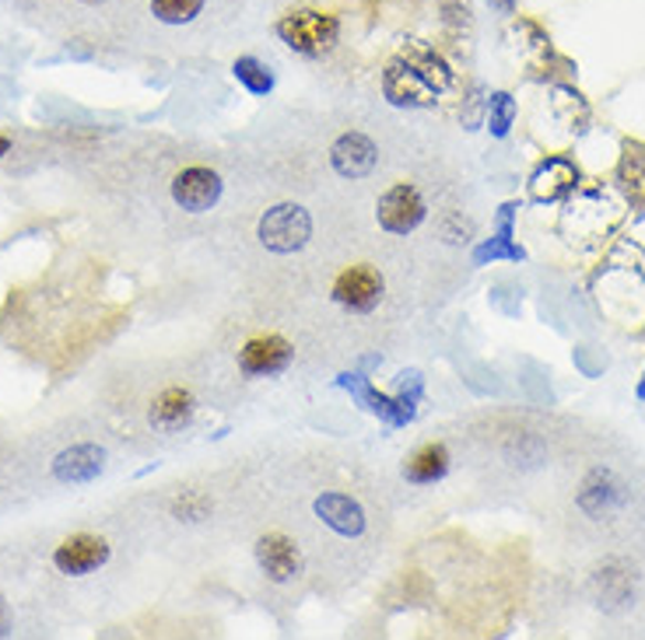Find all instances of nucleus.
<instances>
[{"instance_id": "obj_1", "label": "nucleus", "mask_w": 645, "mask_h": 640, "mask_svg": "<svg viewBox=\"0 0 645 640\" xmlns=\"http://www.w3.org/2000/svg\"><path fill=\"white\" fill-rule=\"evenodd\" d=\"M449 88H453V67L424 43H407L383 74V91L400 109L436 106V98Z\"/></svg>"}, {"instance_id": "obj_2", "label": "nucleus", "mask_w": 645, "mask_h": 640, "mask_svg": "<svg viewBox=\"0 0 645 640\" xmlns=\"http://www.w3.org/2000/svg\"><path fill=\"white\" fill-rule=\"evenodd\" d=\"M278 35L288 50H295L302 56H323L337 46L341 22L326 11H295L278 22Z\"/></svg>"}, {"instance_id": "obj_3", "label": "nucleus", "mask_w": 645, "mask_h": 640, "mask_svg": "<svg viewBox=\"0 0 645 640\" xmlns=\"http://www.w3.org/2000/svg\"><path fill=\"white\" fill-rule=\"evenodd\" d=\"M257 235L270 252H299L312 235V217L299 204H278L260 217Z\"/></svg>"}, {"instance_id": "obj_4", "label": "nucleus", "mask_w": 645, "mask_h": 640, "mask_svg": "<svg viewBox=\"0 0 645 640\" xmlns=\"http://www.w3.org/2000/svg\"><path fill=\"white\" fill-rule=\"evenodd\" d=\"M109 560V543L103 535H92V532H77V535H67L61 546L53 553V564L61 574L67 577H82V574H92L99 571Z\"/></svg>"}, {"instance_id": "obj_5", "label": "nucleus", "mask_w": 645, "mask_h": 640, "mask_svg": "<svg viewBox=\"0 0 645 640\" xmlns=\"http://www.w3.org/2000/svg\"><path fill=\"white\" fill-rule=\"evenodd\" d=\"M424 199L415 186H394L383 199H379V207H376V217H379V225L386 231H394V235H410L421 221H424Z\"/></svg>"}, {"instance_id": "obj_6", "label": "nucleus", "mask_w": 645, "mask_h": 640, "mask_svg": "<svg viewBox=\"0 0 645 640\" xmlns=\"http://www.w3.org/2000/svg\"><path fill=\"white\" fill-rule=\"evenodd\" d=\"M334 302L347 312H373L383 302V276L373 267H351L337 276Z\"/></svg>"}, {"instance_id": "obj_7", "label": "nucleus", "mask_w": 645, "mask_h": 640, "mask_svg": "<svg viewBox=\"0 0 645 640\" xmlns=\"http://www.w3.org/2000/svg\"><path fill=\"white\" fill-rule=\"evenodd\" d=\"M172 199L190 214H204L222 199V178L211 169H183L172 178Z\"/></svg>"}, {"instance_id": "obj_8", "label": "nucleus", "mask_w": 645, "mask_h": 640, "mask_svg": "<svg viewBox=\"0 0 645 640\" xmlns=\"http://www.w3.org/2000/svg\"><path fill=\"white\" fill-rule=\"evenodd\" d=\"M337 386L355 395V399H358V406H365L368 413H376L379 420H386L389 427H404V424H410V420H415V406L404 403V399H394V395L376 392L373 386H368V378H365V375H341V378H337Z\"/></svg>"}, {"instance_id": "obj_9", "label": "nucleus", "mask_w": 645, "mask_h": 640, "mask_svg": "<svg viewBox=\"0 0 645 640\" xmlns=\"http://www.w3.org/2000/svg\"><path fill=\"white\" fill-rule=\"evenodd\" d=\"M257 564H260V571L270 577V582L284 585V582H291V577L302 574V553H299V546L291 543L288 535L270 532V535H264L257 543Z\"/></svg>"}, {"instance_id": "obj_10", "label": "nucleus", "mask_w": 645, "mask_h": 640, "mask_svg": "<svg viewBox=\"0 0 645 640\" xmlns=\"http://www.w3.org/2000/svg\"><path fill=\"white\" fill-rule=\"evenodd\" d=\"M288 365H291V347L281 336H257V339H249L239 354V368L252 378L281 375Z\"/></svg>"}, {"instance_id": "obj_11", "label": "nucleus", "mask_w": 645, "mask_h": 640, "mask_svg": "<svg viewBox=\"0 0 645 640\" xmlns=\"http://www.w3.org/2000/svg\"><path fill=\"white\" fill-rule=\"evenodd\" d=\"M376 144L365 133H344L334 148H330V162H334L337 175L344 178H365L376 169Z\"/></svg>"}, {"instance_id": "obj_12", "label": "nucleus", "mask_w": 645, "mask_h": 640, "mask_svg": "<svg viewBox=\"0 0 645 640\" xmlns=\"http://www.w3.org/2000/svg\"><path fill=\"white\" fill-rule=\"evenodd\" d=\"M193 413H197V399H193V392H186V389H165V392L151 403L148 420H151V427H154V431L175 434V431L190 427Z\"/></svg>"}, {"instance_id": "obj_13", "label": "nucleus", "mask_w": 645, "mask_h": 640, "mask_svg": "<svg viewBox=\"0 0 645 640\" xmlns=\"http://www.w3.org/2000/svg\"><path fill=\"white\" fill-rule=\"evenodd\" d=\"M103 463H106V452L95 448V445H74L67 452H61L53 458V476L61 479V484H88L103 473Z\"/></svg>"}, {"instance_id": "obj_14", "label": "nucleus", "mask_w": 645, "mask_h": 640, "mask_svg": "<svg viewBox=\"0 0 645 640\" xmlns=\"http://www.w3.org/2000/svg\"><path fill=\"white\" fill-rule=\"evenodd\" d=\"M316 514L323 518V522L334 529L337 535H362L365 532V511H362V505L358 501H351V497H344V493H323V497H316Z\"/></svg>"}, {"instance_id": "obj_15", "label": "nucleus", "mask_w": 645, "mask_h": 640, "mask_svg": "<svg viewBox=\"0 0 645 640\" xmlns=\"http://www.w3.org/2000/svg\"><path fill=\"white\" fill-rule=\"evenodd\" d=\"M572 186H576V169L565 162V158H551L547 165H540L537 175H534V183H530L537 199H558Z\"/></svg>"}, {"instance_id": "obj_16", "label": "nucleus", "mask_w": 645, "mask_h": 640, "mask_svg": "<svg viewBox=\"0 0 645 640\" xmlns=\"http://www.w3.org/2000/svg\"><path fill=\"white\" fill-rule=\"evenodd\" d=\"M449 469V452L445 445H424L410 463L404 466V476L410 479V484H439V479L445 476Z\"/></svg>"}, {"instance_id": "obj_17", "label": "nucleus", "mask_w": 645, "mask_h": 640, "mask_svg": "<svg viewBox=\"0 0 645 640\" xmlns=\"http://www.w3.org/2000/svg\"><path fill=\"white\" fill-rule=\"evenodd\" d=\"M495 259H523V249L513 242V207H502L498 235L492 238V242L477 246V252H474V263H477V267L495 263Z\"/></svg>"}, {"instance_id": "obj_18", "label": "nucleus", "mask_w": 645, "mask_h": 640, "mask_svg": "<svg viewBox=\"0 0 645 640\" xmlns=\"http://www.w3.org/2000/svg\"><path fill=\"white\" fill-rule=\"evenodd\" d=\"M236 82L246 88V91H252V95H267L270 88H273V74L260 64L257 56H239L236 59Z\"/></svg>"}, {"instance_id": "obj_19", "label": "nucleus", "mask_w": 645, "mask_h": 640, "mask_svg": "<svg viewBox=\"0 0 645 640\" xmlns=\"http://www.w3.org/2000/svg\"><path fill=\"white\" fill-rule=\"evenodd\" d=\"M204 0H151V14L165 25H186L201 14Z\"/></svg>"}, {"instance_id": "obj_20", "label": "nucleus", "mask_w": 645, "mask_h": 640, "mask_svg": "<svg viewBox=\"0 0 645 640\" xmlns=\"http://www.w3.org/2000/svg\"><path fill=\"white\" fill-rule=\"evenodd\" d=\"M516 119V102L505 91L492 95V106H487V127H492L495 137H505Z\"/></svg>"}, {"instance_id": "obj_21", "label": "nucleus", "mask_w": 645, "mask_h": 640, "mask_svg": "<svg viewBox=\"0 0 645 640\" xmlns=\"http://www.w3.org/2000/svg\"><path fill=\"white\" fill-rule=\"evenodd\" d=\"M207 497L197 493V490H183L180 497L172 501V514L180 518V522H201V518L207 514Z\"/></svg>"}, {"instance_id": "obj_22", "label": "nucleus", "mask_w": 645, "mask_h": 640, "mask_svg": "<svg viewBox=\"0 0 645 640\" xmlns=\"http://www.w3.org/2000/svg\"><path fill=\"white\" fill-rule=\"evenodd\" d=\"M397 386H400V395L397 399H404V403L415 406L418 399H421V375L418 371H404Z\"/></svg>"}, {"instance_id": "obj_23", "label": "nucleus", "mask_w": 645, "mask_h": 640, "mask_svg": "<svg viewBox=\"0 0 645 640\" xmlns=\"http://www.w3.org/2000/svg\"><path fill=\"white\" fill-rule=\"evenodd\" d=\"M8 151H11V140H8V137H0V158H4Z\"/></svg>"}, {"instance_id": "obj_24", "label": "nucleus", "mask_w": 645, "mask_h": 640, "mask_svg": "<svg viewBox=\"0 0 645 640\" xmlns=\"http://www.w3.org/2000/svg\"><path fill=\"white\" fill-rule=\"evenodd\" d=\"M495 4H498L502 11H513V0H495Z\"/></svg>"}, {"instance_id": "obj_25", "label": "nucleus", "mask_w": 645, "mask_h": 640, "mask_svg": "<svg viewBox=\"0 0 645 640\" xmlns=\"http://www.w3.org/2000/svg\"><path fill=\"white\" fill-rule=\"evenodd\" d=\"M4 627H8V616H4V606H0V633H4Z\"/></svg>"}, {"instance_id": "obj_26", "label": "nucleus", "mask_w": 645, "mask_h": 640, "mask_svg": "<svg viewBox=\"0 0 645 640\" xmlns=\"http://www.w3.org/2000/svg\"><path fill=\"white\" fill-rule=\"evenodd\" d=\"M638 399H645V378H642V386H638Z\"/></svg>"}, {"instance_id": "obj_27", "label": "nucleus", "mask_w": 645, "mask_h": 640, "mask_svg": "<svg viewBox=\"0 0 645 640\" xmlns=\"http://www.w3.org/2000/svg\"><path fill=\"white\" fill-rule=\"evenodd\" d=\"M85 4H103V0H85Z\"/></svg>"}]
</instances>
